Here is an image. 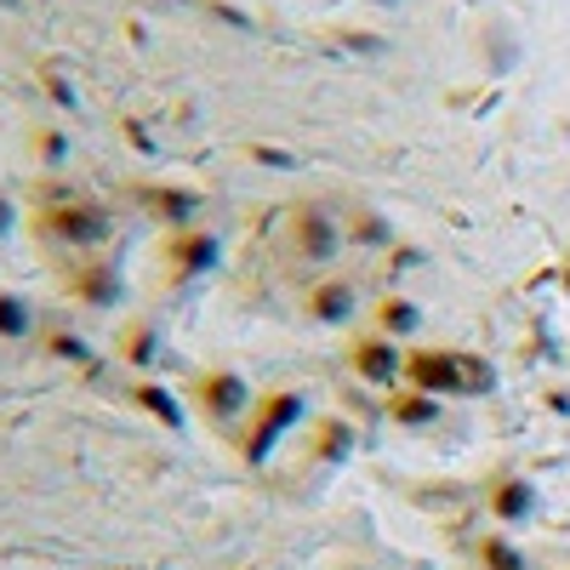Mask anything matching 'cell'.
I'll list each match as a JSON object with an SVG mask.
<instances>
[{"mask_svg": "<svg viewBox=\"0 0 570 570\" xmlns=\"http://www.w3.org/2000/svg\"><path fill=\"white\" fill-rule=\"evenodd\" d=\"M342 360H349V371H354L360 383L383 388V393L405 383V349H400L393 337H383V331H365V337H354V342H349V354H342Z\"/></svg>", "mask_w": 570, "mask_h": 570, "instance_id": "cell-4", "label": "cell"}, {"mask_svg": "<svg viewBox=\"0 0 570 570\" xmlns=\"http://www.w3.org/2000/svg\"><path fill=\"white\" fill-rule=\"evenodd\" d=\"M485 508L502 519V525H519V519L536 513V485L525 474H497L485 485Z\"/></svg>", "mask_w": 570, "mask_h": 570, "instance_id": "cell-7", "label": "cell"}, {"mask_svg": "<svg viewBox=\"0 0 570 570\" xmlns=\"http://www.w3.org/2000/svg\"><path fill=\"white\" fill-rule=\"evenodd\" d=\"M371 314H377V319H371V331H383V337H393V342L411 337L416 326H423V308H416L411 296H383V303L371 308Z\"/></svg>", "mask_w": 570, "mask_h": 570, "instance_id": "cell-12", "label": "cell"}, {"mask_svg": "<svg viewBox=\"0 0 570 570\" xmlns=\"http://www.w3.org/2000/svg\"><path fill=\"white\" fill-rule=\"evenodd\" d=\"M166 263H171V275H206L217 263V240L206 229H171L166 234Z\"/></svg>", "mask_w": 570, "mask_h": 570, "instance_id": "cell-8", "label": "cell"}, {"mask_svg": "<svg viewBox=\"0 0 570 570\" xmlns=\"http://www.w3.org/2000/svg\"><path fill=\"white\" fill-rule=\"evenodd\" d=\"M303 308H308V314L319 319V326H342V319L354 314V286L342 280V275H326L319 286H308Z\"/></svg>", "mask_w": 570, "mask_h": 570, "instance_id": "cell-9", "label": "cell"}, {"mask_svg": "<svg viewBox=\"0 0 570 570\" xmlns=\"http://www.w3.org/2000/svg\"><path fill=\"white\" fill-rule=\"evenodd\" d=\"M35 229L46 240L69 245V252H81V245H97V240L109 234V217L97 211V206H86V201H74V194H63V201H52V206L35 211Z\"/></svg>", "mask_w": 570, "mask_h": 570, "instance_id": "cell-3", "label": "cell"}, {"mask_svg": "<svg viewBox=\"0 0 570 570\" xmlns=\"http://www.w3.org/2000/svg\"><path fill=\"white\" fill-rule=\"evenodd\" d=\"M474 559H480V570H525V554H519L508 536H497V531L474 542Z\"/></svg>", "mask_w": 570, "mask_h": 570, "instance_id": "cell-14", "label": "cell"}, {"mask_svg": "<svg viewBox=\"0 0 570 570\" xmlns=\"http://www.w3.org/2000/svg\"><path fill=\"white\" fill-rule=\"evenodd\" d=\"M303 393L296 388H275V393H257V405H252V416H245V428H240V457L245 462H268V451H275V445L303 423Z\"/></svg>", "mask_w": 570, "mask_h": 570, "instance_id": "cell-1", "label": "cell"}, {"mask_svg": "<svg viewBox=\"0 0 570 570\" xmlns=\"http://www.w3.org/2000/svg\"><path fill=\"white\" fill-rule=\"evenodd\" d=\"M388 423H400V428H434L439 423V400L434 393H423V388H411V383H400V388H388Z\"/></svg>", "mask_w": 570, "mask_h": 570, "instance_id": "cell-10", "label": "cell"}, {"mask_svg": "<svg viewBox=\"0 0 570 570\" xmlns=\"http://www.w3.org/2000/svg\"><path fill=\"white\" fill-rule=\"evenodd\" d=\"M35 326V308L29 303H23V296L17 291H0V337H23V331H29Z\"/></svg>", "mask_w": 570, "mask_h": 570, "instance_id": "cell-16", "label": "cell"}, {"mask_svg": "<svg viewBox=\"0 0 570 570\" xmlns=\"http://www.w3.org/2000/svg\"><path fill=\"white\" fill-rule=\"evenodd\" d=\"M63 291H69V303H81V308H114L120 303V275H114V263L92 257V263H74L69 268Z\"/></svg>", "mask_w": 570, "mask_h": 570, "instance_id": "cell-6", "label": "cell"}, {"mask_svg": "<svg viewBox=\"0 0 570 570\" xmlns=\"http://www.w3.org/2000/svg\"><path fill=\"white\" fill-rule=\"evenodd\" d=\"M132 405L143 411V416H160L166 428H178L183 423V411H178V400H171V393L160 388V383H137L132 388Z\"/></svg>", "mask_w": 570, "mask_h": 570, "instance_id": "cell-13", "label": "cell"}, {"mask_svg": "<svg viewBox=\"0 0 570 570\" xmlns=\"http://www.w3.org/2000/svg\"><path fill=\"white\" fill-rule=\"evenodd\" d=\"M189 400L201 405L211 423H240V416H252V405H257V393H252V383L240 377L234 365H206V371H194V383H189Z\"/></svg>", "mask_w": 570, "mask_h": 570, "instance_id": "cell-2", "label": "cell"}, {"mask_svg": "<svg viewBox=\"0 0 570 570\" xmlns=\"http://www.w3.org/2000/svg\"><path fill=\"white\" fill-rule=\"evenodd\" d=\"M7 222H12V206H7V201H0V229H7Z\"/></svg>", "mask_w": 570, "mask_h": 570, "instance_id": "cell-17", "label": "cell"}, {"mask_svg": "<svg viewBox=\"0 0 570 570\" xmlns=\"http://www.w3.org/2000/svg\"><path fill=\"white\" fill-rule=\"evenodd\" d=\"M342 245V222H331V211L319 206H296L291 211V252L296 263H331Z\"/></svg>", "mask_w": 570, "mask_h": 570, "instance_id": "cell-5", "label": "cell"}, {"mask_svg": "<svg viewBox=\"0 0 570 570\" xmlns=\"http://www.w3.org/2000/svg\"><path fill=\"white\" fill-rule=\"evenodd\" d=\"M349 445H354V428L342 423V416H326V423L314 428V457L337 462V457H349Z\"/></svg>", "mask_w": 570, "mask_h": 570, "instance_id": "cell-15", "label": "cell"}, {"mask_svg": "<svg viewBox=\"0 0 570 570\" xmlns=\"http://www.w3.org/2000/svg\"><path fill=\"white\" fill-rule=\"evenodd\" d=\"M160 349H166V342H160V326H155V319H126V326H120V337H114V354L126 360V365H137V371L155 365Z\"/></svg>", "mask_w": 570, "mask_h": 570, "instance_id": "cell-11", "label": "cell"}]
</instances>
